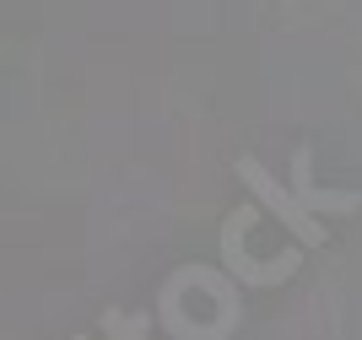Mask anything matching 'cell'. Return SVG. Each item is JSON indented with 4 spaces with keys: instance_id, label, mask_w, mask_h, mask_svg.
I'll list each match as a JSON object with an SVG mask.
<instances>
[{
    "instance_id": "1",
    "label": "cell",
    "mask_w": 362,
    "mask_h": 340,
    "mask_svg": "<svg viewBox=\"0 0 362 340\" xmlns=\"http://www.w3.org/2000/svg\"><path fill=\"white\" fill-rule=\"evenodd\" d=\"M255 222H259V206L227 211V216H222V233H216V254H222V270L238 286L265 292V286H281V281L298 276L303 249H281V254H271V259H255V254H249V227H255Z\"/></svg>"
},
{
    "instance_id": "3",
    "label": "cell",
    "mask_w": 362,
    "mask_h": 340,
    "mask_svg": "<svg viewBox=\"0 0 362 340\" xmlns=\"http://www.w3.org/2000/svg\"><path fill=\"white\" fill-rule=\"evenodd\" d=\"M292 200L308 216H351V211H362V189H319L314 184V151L308 146L292 151Z\"/></svg>"
},
{
    "instance_id": "4",
    "label": "cell",
    "mask_w": 362,
    "mask_h": 340,
    "mask_svg": "<svg viewBox=\"0 0 362 340\" xmlns=\"http://www.w3.org/2000/svg\"><path fill=\"white\" fill-rule=\"evenodd\" d=\"M103 340H151V313H124V308H108L98 319Z\"/></svg>"
},
{
    "instance_id": "5",
    "label": "cell",
    "mask_w": 362,
    "mask_h": 340,
    "mask_svg": "<svg viewBox=\"0 0 362 340\" xmlns=\"http://www.w3.org/2000/svg\"><path fill=\"white\" fill-rule=\"evenodd\" d=\"M71 340H87V335H71Z\"/></svg>"
},
{
    "instance_id": "2",
    "label": "cell",
    "mask_w": 362,
    "mask_h": 340,
    "mask_svg": "<svg viewBox=\"0 0 362 340\" xmlns=\"http://www.w3.org/2000/svg\"><path fill=\"white\" fill-rule=\"evenodd\" d=\"M233 173L249 184V194L259 200V211H271L276 222L292 233V243H298V249H325V243H330L325 222H319V216H308V211L292 200V189H281V178H276L271 168L259 163V157H249V151H243L238 163H233Z\"/></svg>"
}]
</instances>
